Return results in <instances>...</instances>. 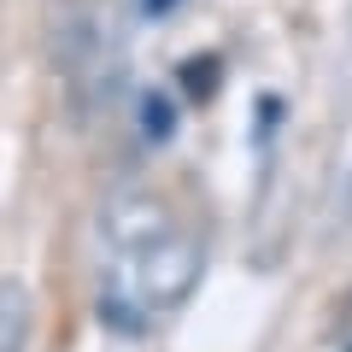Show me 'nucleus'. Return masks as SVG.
<instances>
[{
    "instance_id": "f03ea898",
    "label": "nucleus",
    "mask_w": 352,
    "mask_h": 352,
    "mask_svg": "<svg viewBox=\"0 0 352 352\" xmlns=\"http://www.w3.org/2000/svg\"><path fill=\"white\" fill-rule=\"evenodd\" d=\"M30 346V294L24 288H0V352H24Z\"/></svg>"
},
{
    "instance_id": "f257e3e1",
    "label": "nucleus",
    "mask_w": 352,
    "mask_h": 352,
    "mask_svg": "<svg viewBox=\"0 0 352 352\" xmlns=\"http://www.w3.org/2000/svg\"><path fill=\"white\" fill-rule=\"evenodd\" d=\"M112 252H118V270H112V288H106L100 311L118 329H135V317L176 311L200 282V247H194V235H182L170 223L159 235L135 241V247H112Z\"/></svg>"
},
{
    "instance_id": "7ed1b4c3",
    "label": "nucleus",
    "mask_w": 352,
    "mask_h": 352,
    "mask_svg": "<svg viewBox=\"0 0 352 352\" xmlns=\"http://www.w3.org/2000/svg\"><path fill=\"white\" fill-rule=\"evenodd\" d=\"M170 124H176V106L164 100V94H147V100H141V129H147V141H164Z\"/></svg>"
}]
</instances>
